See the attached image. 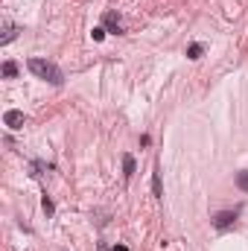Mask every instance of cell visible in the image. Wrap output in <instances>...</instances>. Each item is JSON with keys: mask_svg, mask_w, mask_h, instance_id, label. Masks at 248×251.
<instances>
[{"mask_svg": "<svg viewBox=\"0 0 248 251\" xmlns=\"http://www.w3.org/2000/svg\"><path fill=\"white\" fill-rule=\"evenodd\" d=\"M123 176L125 178L134 176V158H131V155H123Z\"/></svg>", "mask_w": 248, "mask_h": 251, "instance_id": "8992f818", "label": "cell"}, {"mask_svg": "<svg viewBox=\"0 0 248 251\" xmlns=\"http://www.w3.org/2000/svg\"><path fill=\"white\" fill-rule=\"evenodd\" d=\"M91 38H94V41H102V38H105V26H94Z\"/></svg>", "mask_w": 248, "mask_h": 251, "instance_id": "7c38bea8", "label": "cell"}, {"mask_svg": "<svg viewBox=\"0 0 248 251\" xmlns=\"http://www.w3.org/2000/svg\"><path fill=\"white\" fill-rule=\"evenodd\" d=\"M111 251H128V249H125V246H120V243H117V246H114V249H111Z\"/></svg>", "mask_w": 248, "mask_h": 251, "instance_id": "4fadbf2b", "label": "cell"}, {"mask_svg": "<svg viewBox=\"0 0 248 251\" xmlns=\"http://www.w3.org/2000/svg\"><path fill=\"white\" fill-rule=\"evenodd\" d=\"M3 123L9 126V128H21V126H24V111H15V108H9V111L3 114Z\"/></svg>", "mask_w": 248, "mask_h": 251, "instance_id": "3957f363", "label": "cell"}, {"mask_svg": "<svg viewBox=\"0 0 248 251\" xmlns=\"http://www.w3.org/2000/svg\"><path fill=\"white\" fill-rule=\"evenodd\" d=\"M26 67H29V73H35L38 79H44V82H50V85H62L64 82L62 67L53 64V62H47V59H29Z\"/></svg>", "mask_w": 248, "mask_h": 251, "instance_id": "6da1fadb", "label": "cell"}, {"mask_svg": "<svg viewBox=\"0 0 248 251\" xmlns=\"http://www.w3.org/2000/svg\"><path fill=\"white\" fill-rule=\"evenodd\" d=\"M237 187L243 190V193H248V170H243V173H237Z\"/></svg>", "mask_w": 248, "mask_h": 251, "instance_id": "30bf717a", "label": "cell"}, {"mask_svg": "<svg viewBox=\"0 0 248 251\" xmlns=\"http://www.w3.org/2000/svg\"><path fill=\"white\" fill-rule=\"evenodd\" d=\"M15 35H18V26H15L9 18H6V21H3V35H0V44L6 47L9 41H15Z\"/></svg>", "mask_w": 248, "mask_h": 251, "instance_id": "5b68a950", "label": "cell"}, {"mask_svg": "<svg viewBox=\"0 0 248 251\" xmlns=\"http://www.w3.org/2000/svg\"><path fill=\"white\" fill-rule=\"evenodd\" d=\"M3 76H6V79H15V76H18V64L15 62H3Z\"/></svg>", "mask_w": 248, "mask_h": 251, "instance_id": "ba28073f", "label": "cell"}, {"mask_svg": "<svg viewBox=\"0 0 248 251\" xmlns=\"http://www.w3.org/2000/svg\"><path fill=\"white\" fill-rule=\"evenodd\" d=\"M102 24H105V29H111V32H123V24H120V18H117V12H105V18H102Z\"/></svg>", "mask_w": 248, "mask_h": 251, "instance_id": "277c9868", "label": "cell"}, {"mask_svg": "<svg viewBox=\"0 0 248 251\" xmlns=\"http://www.w3.org/2000/svg\"><path fill=\"white\" fill-rule=\"evenodd\" d=\"M41 207H44V213H47V216H53V213H56V204H53V199H50V196H44V199H41Z\"/></svg>", "mask_w": 248, "mask_h": 251, "instance_id": "8fae6325", "label": "cell"}, {"mask_svg": "<svg viewBox=\"0 0 248 251\" xmlns=\"http://www.w3.org/2000/svg\"><path fill=\"white\" fill-rule=\"evenodd\" d=\"M201 53H204L201 44H190V47H187V59H201Z\"/></svg>", "mask_w": 248, "mask_h": 251, "instance_id": "9c48e42d", "label": "cell"}, {"mask_svg": "<svg viewBox=\"0 0 248 251\" xmlns=\"http://www.w3.org/2000/svg\"><path fill=\"white\" fill-rule=\"evenodd\" d=\"M237 216H240V210H219V213L213 216V225H216L219 231H228V228H234Z\"/></svg>", "mask_w": 248, "mask_h": 251, "instance_id": "7a4b0ae2", "label": "cell"}, {"mask_svg": "<svg viewBox=\"0 0 248 251\" xmlns=\"http://www.w3.org/2000/svg\"><path fill=\"white\" fill-rule=\"evenodd\" d=\"M152 190H155V196H158V199L164 196V187H161V173H158V167H155V173H152Z\"/></svg>", "mask_w": 248, "mask_h": 251, "instance_id": "52a82bcc", "label": "cell"}]
</instances>
